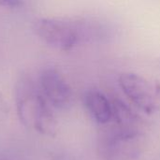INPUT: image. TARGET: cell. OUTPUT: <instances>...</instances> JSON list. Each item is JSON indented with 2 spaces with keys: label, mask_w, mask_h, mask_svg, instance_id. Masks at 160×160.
<instances>
[{
  "label": "cell",
  "mask_w": 160,
  "mask_h": 160,
  "mask_svg": "<svg viewBox=\"0 0 160 160\" xmlns=\"http://www.w3.org/2000/svg\"><path fill=\"white\" fill-rule=\"evenodd\" d=\"M17 114L22 126L42 135L52 137L56 132V120L50 103L39 85L28 76H22L15 86Z\"/></svg>",
  "instance_id": "cell-1"
},
{
  "label": "cell",
  "mask_w": 160,
  "mask_h": 160,
  "mask_svg": "<svg viewBox=\"0 0 160 160\" xmlns=\"http://www.w3.org/2000/svg\"><path fill=\"white\" fill-rule=\"evenodd\" d=\"M34 30L46 44L61 51H69L97 34L96 27L86 21L51 18L38 20Z\"/></svg>",
  "instance_id": "cell-2"
},
{
  "label": "cell",
  "mask_w": 160,
  "mask_h": 160,
  "mask_svg": "<svg viewBox=\"0 0 160 160\" xmlns=\"http://www.w3.org/2000/svg\"><path fill=\"white\" fill-rule=\"evenodd\" d=\"M143 149L142 132H127L112 126L105 128L98 142V154L103 160H135Z\"/></svg>",
  "instance_id": "cell-3"
},
{
  "label": "cell",
  "mask_w": 160,
  "mask_h": 160,
  "mask_svg": "<svg viewBox=\"0 0 160 160\" xmlns=\"http://www.w3.org/2000/svg\"><path fill=\"white\" fill-rule=\"evenodd\" d=\"M119 84L127 98L143 112L154 114L158 110L160 86L153 87L145 78L134 72L122 73Z\"/></svg>",
  "instance_id": "cell-4"
},
{
  "label": "cell",
  "mask_w": 160,
  "mask_h": 160,
  "mask_svg": "<svg viewBox=\"0 0 160 160\" xmlns=\"http://www.w3.org/2000/svg\"><path fill=\"white\" fill-rule=\"evenodd\" d=\"M39 87L50 105L57 110H67L73 102L69 84L54 68L44 69L39 78Z\"/></svg>",
  "instance_id": "cell-5"
},
{
  "label": "cell",
  "mask_w": 160,
  "mask_h": 160,
  "mask_svg": "<svg viewBox=\"0 0 160 160\" xmlns=\"http://www.w3.org/2000/svg\"><path fill=\"white\" fill-rule=\"evenodd\" d=\"M112 115L109 122L113 128L127 132H142V119L121 99L112 100Z\"/></svg>",
  "instance_id": "cell-6"
},
{
  "label": "cell",
  "mask_w": 160,
  "mask_h": 160,
  "mask_svg": "<svg viewBox=\"0 0 160 160\" xmlns=\"http://www.w3.org/2000/svg\"><path fill=\"white\" fill-rule=\"evenodd\" d=\"M84 105L94 118L99 125L108 124L112 115V101L98 89H90L84 95Z\"/></svg>",
  "instance_id": "cell-7"
},
{
  "label": "cell",
  "mask_w": 160,
  "mask_h": 160,
  "mask_svg": "<svg viewBox=\"0 0 160 160\" xmlns=\"http://www.w3.org/2000/svg\"><path fill=\"white\" fill-rule=\"evenodd\" d=\"M9 114V107L4 98L0 95V122L8 119Z\"/></svg>",
  "instance_id": "cell-8"
},
{
  "label": "cell",
  "mask_w": 160,
  "mask_h": 160,
  "mask_svg": "<svg viewBox=\"0 0 160 160\" xmlns=\"http://www.w3.org/2000/svg\"><path fill=\"white\" fill-rule=\"evenodd\" d=\"M22 5V0H0V6L5 8H18Z\"/></svg>",
  "instance_id": "cell-9"
},
{
  "label": "cell",
  "mask_w": 160,
  "mask_h": 160,
  "mask_svg": "<svg viewBox=\"0 0 160 160\" xmlns=\"http://www.w3.org/2000/svg\"><path fill=\"white\" fill-rule=\"evenodd\" d=\"M52 160H79L76 157L70 154H58L56 155Z\"/></svg>",
  "instance_id": "cell-10"
}]
</instances>
